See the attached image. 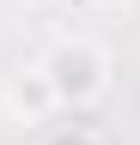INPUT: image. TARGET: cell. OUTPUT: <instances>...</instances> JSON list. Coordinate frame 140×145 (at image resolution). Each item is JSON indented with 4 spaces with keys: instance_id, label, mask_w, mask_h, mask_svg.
Listing matches in <instances>:
<instances>
[{
    "instance_id": "6da1fadb",
    "label": "cell",
    "mask_w": 140,
    "mask_h": 145,
    "mask_svg": "<svg viewBox=\"0 0 140 145\" xmlns=\"http://www.w3.org/2000/svg\"><path fill=\"white\" fill-rule=\"evenodd\" d=\"M37 67H43L49 91H55L61 115H85V109H98L104 97H110V85H116V61H110V48H104L98 36H61Z\"/></svg>"
},
{
    "instance_id": "7a4b0ae2",
    "label": "cell",
    "mask_w": 140,
    "mask_h": 145,
    "mask_svg": "<svg viewBox=\"0 0 140 145\" xmlns=\"http://www.w3.org/2000/svg\"><path fill=\"white\" fill-rule=\"evenodd\" d=\"M6 109H12V121H25V127H43V121L61 115L55 91H49V79H43V67H19L6 79Z\"/></svg>"
},
{
    "instance_id": "3957f363",
    "label": "cell",
    "mask_w": 140,
    "mask_h": 145,
    "mask_svg": "<svg viewBox=\"0 0 140 145\" xmlns=\"http://www.w3.org/2000/svg\"><path fill=\"white\" fill-rule=\"evenodd\" d=\"M55 145H104V139H98V133H92L85 121H73V127H67V133H61Z\"/></svg>"
}]
</instances>
